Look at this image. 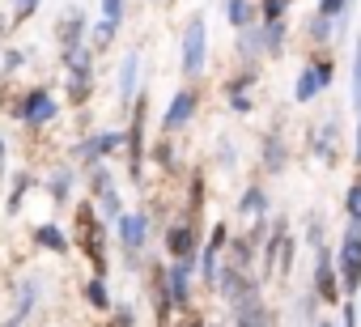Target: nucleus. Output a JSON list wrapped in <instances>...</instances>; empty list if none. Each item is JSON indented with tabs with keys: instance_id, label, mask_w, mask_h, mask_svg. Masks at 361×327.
I'll return each instance as SVG.
<instances>
[{
	"instance_id": "f257e3e1",
	"label": "nucleus",
	"mask_w": 361,
	"mask_h": 327,
	"mask_svg": "<svg viewBox=\"0 0 361 327\" xmlns=\"http://www.w3.org/2000/svg\"><path fill=\"white\" fill-rule=\"evenodd\" d=\"M77 230H73V247H81L85 251V259L94 264V276H106V238H102V230H106V221L98 217V209L90 204V200H81L77 204V221H73Z\"/></svg>"
},
{
	"instance_id": "f03ea898",
	"label": "nucleus",
	"mask_w": 361,
	"mask_h": 327,
	"mask_svg": "<svg viewBox=\"0 0 361 327\" xmlns=\"http://www.w3.org/2000/svg\"><path fill=\"white\" fill-rule=\"evenodd\" d=\"M336 276H340V293L344 297H353L361 289V226H353V221H348L344 242L336 251Z\"/></svg>"
},
{
	"instance_id": "7ed1b4c3",
	"label": "nucleus",
	"mask_w": 361,
	"mask_h": 327,
	"mask_svg": "<svg viewBox=\"0 0 361 327\" xmlns=\"http://www.w3.org/2000/svg\"><path fill=\"white\" fill-rule=\"evenodd\" d=\"M64 68H68V102L81 106L90 98V81H94V51L90 47H64Z\"/></svg>"
},
{
	"instance_id": "20e7f679",
	"label": "nucleus",
	"mask_w": 361,
	"mask_h": 327,
	"mask_svg": "<svg viewBox=\"0 0 361 327\" xmlns=\"http://www.w3.org/2000/svg\"><path fill=\"white\" fill-rule=\"evenodd\" d=\"M166 251H170V264H183V268H192L196 264V255H200V230H196V221H170V230H166Z\"/></svg>"
},
{
	"instance_id": "39448f33",
	"label": "nucleus",
	"mask_w": 361,
	"mask_h": 327,
	"mask_svg": "<svg viewBox=\"0 0 361 327\" xmlns=\"http://www.w3.org/2000/svg\"><path fill=\"white\" fill-rule=\"evenodd\" d=\"M209 64V26L204 18H192L183 30V77H200Z\"/></svg>"
},
{
	"instance_id": "423d86ee",
	"label": "nucleus",
	"mask_w": 361,
	"mask_h": 327,
	"mask_svg": "<svg viewBox=\"0 0 361 327\" xmlns=\"http://www.w3.org/2000/svg\"><path fill=\"white\" fill-rule=\"evenodd\" d=\"M331 77H336V64H331L327 56H314V60H306V68L298 73L293 98H298V102H310V98H319V94L331 85Z\"/></svg>"
},
{
	"instance_id": "0eeeda50",
	"label": "nucleus",
	"mask_w": 361,
	"mask_h": 327,
	"mask_svg": "<svg viewBox=\"0 0 361 327\" xmlns=\"http://www.w3.org/2000/svg\"><path fill=\"white\" fill-rule=\"evenodd\" d=\"M56 94L47 90V85H35V90H26V98L18 102V119L26 123V128H43V123H51L56 119Z\"/></svg>"
},
{
	"instance_id": "6e6552de",
	"label": "nucleus",
	"mask_w": 361,
	"mask_h": 327,
	"mask_svg": "<svg viewBox=\"0 0 361 327\" xmlns=\"http://www.w3.org/2000/svg\"><path fill=\"white\" fill-rule=\"evenodd\" d=\"M123 149H128V175H132V183H140V166H145V98L132 106V123H128Z\"/></svg>"
},
{
	"instance_id": "1a4fd4ad",
	"label": "nucleus",
	"mask_w": 361,
	"mask_h": 327,
	"mask_svg": "<svg viewBox=\"0 0 361 327\" xmlns=\"http://www.w3.org/2000/svg\"><path fill=\"white\" fill-rule=\"evenodd\" d=\"M314 297H319V302H344L340 276H336V259H331L327 247L314 251Z\"/></svg>"
},
{
	"instance_id": "9d476101",
	"label": "nucleus",
	"mask_w": 361,
	"mask_h": 327,
	"mask_svg": "<svg viewBox=\"0 0 361 327\" xmlns=\"http://www.w3.org/2000/svg\"><path fill=\"white\" fill-rule=\"evenodd\" d=\"M196 106H200V94L183 85V90L170 98V106H166V115H161V128H166V132L188 128V123H192V115H196Z\"/></svg>"
},
{
	"instance_id": "9b49d317",
	"label": "nucleus",
	"mask_w": 361,
	"mask_h": 327,
	"mask_svg": "<svg viewBox=\"0 0 361 327\" xmlns=\"http://www.w3.org/2000/svg\"><path fill=\"white\" fill-rule=\"evenodd\" d=\"M39 280L35 276H26L22 285H18V302H13V314L5 319V323H0V327H26V319L35 314V302H39Z\"/></svg>"
},
{
	"instance_id": "f8f14e48",
	"label": "nucleus",
	"mask_w": 361,
	"mask_h": 327,
	"mask_svg": "<svg viewBox=\"0 0 361 327\" xmlns=\"http://www.w3.org/2000/svg\"><path fill=\"white\" fill-rule=\"evenodd\" d=\"M115 226H119V238H123V247L136 255V251L145 247V238H149V217H145V213H123Z\"/></svg>"
},
{
	"instance_id": "ddd939ff",
	"label": "nucleus",
	"mask_w": 361,
	"mask_h": 327,
	"mask_svg": "<svg viewBox=\"0 0 361 327\" xmlns=\"http://www.w3.org/2000/svg\"><path fill=\"white\" fill-rule=\"evenodd\" d=\"M234 327H272V310L251 293V297L238 302V310H234Z\"/></svg>"
},
{
	"instance_id": "4468645a",
	"label": "nucleus",
	"mask_w": 361,
	"mask_h": 327,
	"mask_svg": "<svg viewBox=\"0 0 361 327\" xmlns=\"http://www.w3.org/2000/svg\"><path fill=\"white\" fill-rule=\"evenodd\" d=\"M238 56H243L247 64H255L259 56H268V51H264V30H259V22L247 26V30H238Z\"/></svg>"
},
{
	"instance_id": "2eb2a0df",
	"label": "nucleus",
	"mask_w": 361,
	"mask_h": 327,
	"mask_svg": "<svg viewBox=\"0 0 361 327\" xmlns=\"http://www.w3.org/2000/svg\"><path fill=\"white\" fill-rule=\"evenodd\" d=\"M35 242H39V247H47L51 255H68V251H73V242H68V234H64L60 226H51V221L35 230Z\"/></svg>"
},
{
	"instance_id": "dca6fc26",
	"label": "nucleus",
	"mask_w": 361,
	"mask_h": 327,
	"mask_svg": "<svg viewBox=\"0 0 361 327\" xmlns=\"http://www.w3.org/2000/svg\"><path fill=\"white\" fill-rule=\"evenodd\" d=\"M136 68H140V51H128L123 64H119V98L123 102L136 98Z\"/></svg>"
},
{
	"instance_id": "f3484780",
	"label": "nucleus",
	"mask_w": 361,
	"mask_h": 327,
	"mask_svg": "<svg viewBox=\"0 0 361 327\" xmlns=\"http://www.w3.org/2000/svg\"><path fill=\"white\" fill-rule=\"evenodd\" d=\"M226 22H230L234 30L255 26V5H251V0H226Z\"/></svg>"
},
{
	"instance_id": "a211bd4d",
	"label": "nucleus",
	"mask_w": 361,
	"mask_h": 327,
	"mask_svg": "<svg viewBox=\"0 0 361 327\" xmlns=\"http://www.w3.org/2000/svg\"><path fill=\"white\" fill-rule=\"evenodd\" d=\"M238 209L251 213V217H264V213H268V192H264V187H247L243 200H238Z\"/></svg>"
},
{
	"instance_id": "6ab92c4d",
	"label": "nucleus",
	"mask_w": 361,
	"mask_h": 327,
	"mask_svg": "<svg viewBox=\"0 0 361 327\" xmlns=\"http://www.w3.org/2000/svg\"><path fill=\"white\" fill-rule=\"evenodd\" d=\"M81 30H85V13H64V22H60V39H64V47H77Z\"/></svg>"
},
{
	"instance_id": "aec40b11",
	"label": "nucleus",
	"mask_w": 361,
	"mask_h": 327,
	"mask_svg": "<svg viewBox=\"0 0 361 327\" xmlns=\"http://www.w3.org/2000/svg\"><path fill=\"white\" fill-rule=\"evenodd\" d=\"M85 302H90L94 310H111V293H106V280H102V276H94V280L85 285Z\"/></svg>"
},
{
	"instance_id": "412c9836",
	"label": "nucleus",
	"mask_w": 361,
	"mask_h": 327,
	"mask_svg": "<svg viewBox=\"0 0 361 327\" xmlns=\"http://www.w3.org/2000/svg\"><path fill=\"white\" fill-rule=\"evenodd\" d=\"M285 9H289V0H264V9H259V26H276V22H285Z\"/></svg>"
},
{
	"instance_id": "4be33fe9",
	"label": "nucleus",
	"mask_w": 361,
	"mask_h": 327,
	"mask_svg": "<svg viewBox=\"0 0 361 327\" xmlns=\"http://www.w3.org/2000/svg\"><path fill=\"white\" fill-rule=\"evenodd\" d=\"M331 26H336L331 18H323V13H314V18L306 22V35H310L314 43H327V39H331Z\"/></svg>"
},
{
	"instance_id": "5701e85b",
	"label": "nucleus",
	"mask_w": 361,
	"mask_h": 327,
	"mask_svg": "<svg viewBox=\"0 0 361 327\" xmlns=\"http://www.w3.org/2000/svg\"><path fill=\"white\" fill-rule=\"evenodd\" d=\"M68 187H73V171H68V166H60V171H56V179H51V200H56V204H64V200H68Z\"/></svg>"
},
{
	"instance_id": "b1692460",
	"label": "nucleus",
	"mask_w": 361,
	"mask_h": 327,
	"mask_svg": "<svg viewBox=\"0 0 361 327\" xmlns=\"http://www.w3.org/2000/svg\"><path fill=\"white\" fill-rule=\"evenodd\" d=\"M344 217H348L353 226H361V183H353V187L344 192Z\"/></svg>"
},
{
	"instance_id": "393cba45",
	"label": "nucleus",
	"mask_w": 361,
	"mask_h": 327,
	"mask_svg": "<svg viewBox=\"0 0 361 327\" xmlns=\"http://www.w3.org/2000/svg\"><path fill=\"white\" fill-rule=\"evenodd\" d=\"M285 161H289V157H285V144H281V140H268V144H264V166H268V171H285Z\"/></svg>"
},
{
	"instance_id": "a878e982",
	"label": "nucleus",
	"mask_w": 361,
	"mask_h": 327,
	"mask_svg": "<svg viewBox=\"0 0 361 327\" xmlns=\"http://www.w3.org/2000/svg\"><path fill=\"white\" fill-rule=\"evenodd\" d=\"M348 5H353V0H319V9L314 13H323V18H331V22H348Z\"/></svg>"
},
{
	"instance_id": "bb28decb",
	"label": "nucleus",
	"mask_w": 361,
	"mask_h": 327,
	"mask_svg": "<svg viewBox=\"0 0 361 327\" xmlns=\"http://www.w3.org/2000/svg\"><path fill=\"white\" fill-rule=\"evenodd\" d=\"M115 35H119V26H106V22H98V26H94V47H90V51H106V47L115 43Z\"/></svg>"
},
{
	"instance_id": "cd10ccee",
	"label": "nucleus",
	"mask_w": 361,
	"mask_h": 327,
	"mask_svg": "<svg viewBox=\"0 0 361 327\" xmlns=\"http://www.w3.org/2000/svg\"><path fill=\"white\" fill-rule=\"evenodd\" d=\"M353 106L361 111V35H357V47H353Z\"/></svg>"
},
{
	"instance_id": "c85d7f7f",
	"label": "nucleus",
	"mask_w": 361,
	"mask_h": 327,
	"mask_svg": "<svg viewBox=\"0 0 361 327\" xmlns=\"http://www.w3.org/2000/svg\"><path fill=\"white\" fill-rule=\"evenodd\" d=\"M102 22L106 26H119L123 22V0H102Z\"/></svg>"
},
{
	"instance_id": "c756f323",
	"label": "nucleus",
	"mask_w": 361,
	"mask_h": 327,
	"mask_svg": "<svg viewBox=\"0 0 361 327\" xmlns=\"http://www.w3.org/2000/svg\"><path fill=\"white\" fill-rule=\"evenodd\" d=\"M39 9V0H13V22H26Z\"/></svg>"
},
{
	"instance_id": "7c9ffc66",
	"label": "nucleus",
	"mask_w": 361,
	"mask_h": 327,
	"mask_svg": "<svg viewBox=\"0 0 361 327\" xmlns=\"http://www.w3.org/2000/svg\"><path fill=\"white\" fill-rule=\"evenodd\" d=\"M26 187H30V179H26V175H18V187H13V200H9V213H18V209H22V196H26Z\"/></svg>"
},
{
	"instance_id": "2f4dec72",
	"label": "nucleus",
	"mask_w": 361,
	"mask_h": 327,
	"mask_svg": "<svg viewBox=\"0 0 361 327\" xmlns=\"http://www.w3.org/2000/svg\"><path fill=\"white\" fill-rule=\"evenodd\" d=\"M230 106H234L238 115H247V111H251V98H247V94H230Z\"/></svg>"
},
{
	"instance_id": "473e14b6",
	"label": "nucleus",
	"mask_w": 361,
	"mask_h": 327,
	"mask_svg": "<svg viewBox=\"0 0 361 327\" xmlns=\"http://www.w3.org/2000/svg\"><path fill=\"white\" fill-rule=\"evenodd\" d=\"M340 327H357V306H353V302H344V319H340Z\"/></svg>"
},
{
	"instance_id": "72a5a7b5",
	"label": "nucleus",
	"mask_w": 361,
	"mask_h": 327,
	"mask_svg": "<svg viewBox=\"0 0 361 327\" xmlns=\"http://www.w3.org/2000/svg\"><path fill=\"white\" fill-rule=\"evenodd\" d=\"M5 35H9V18L0 13V51H5Z\"/></svg>"
},
{
	"instance_id": "f704fd0d",
	"label": "nucleus",
	"mask_w": 361,
	"mask_h": 327,
	"mask_svg": "<svg viewBox=\"0 0 361 327\" xmlns=\"http://www.w3.org/2000/svg\"><path fill=\"white\" fill-rule=\"evenodd\" d=\"M0 161H5V136H0Z\"/></svg>"
},
{
	"instance_id": "c9c22d12",
	"label": "nucleus",
	"mask_w": 361,
	"mask_h": 327,
	"mask_svg": "<svg viewBox=\"0 0 361 327\" xmlns=\"http://www.w3.org/2000/svg\"><path fill=\"white\" fill-rule=\"evenodd\" d=\"M319 327H336V323H319Z\"/></svg>"
}]
</instances>
